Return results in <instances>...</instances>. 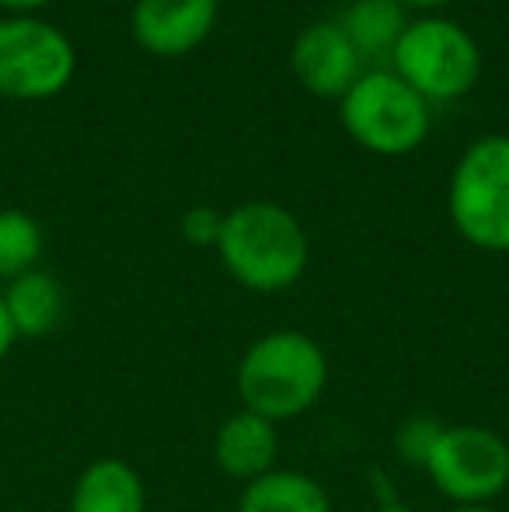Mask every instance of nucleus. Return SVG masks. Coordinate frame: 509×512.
Wrapping results in <instances>:
<instances>
[{"label":"nucleus","instance_id":"f257e3e1","mask_svg":"<svg viewBox=\"0 0 509 512\" xmlns=\"http://www.w3.org/2000/svg\"><path fill=\"white\" fill-rule=\"evenodd\" d=\"M220 262L241 286L279 293L307 269V234L290 209L276 203H245L224 216Z\"/></svg>","mask_w":509,"mask_h":512},{"label":"nucleus","instance_id":"f03ea898","mask_svg":"<svg viewBox=\"0 0 509 512\" xmlns=\"http://www.w3.org/2000/svg\"><path fill=\"white\" fill-rule=\"evenodd\" d=\"M328 380V359L304 331H272L245 352L238 370V391L245 411L279 422L307 411L321 398Z\"/></svg>","mask_w":509,"mask_h":512},{"label":"nucleus","instance_id":"7ed1b4c3","mask_svg":"<svg viewBox=\"0 0 509 512\" xmlns=\"http://www.w3.org/2000/svg\"><path fill=\"white\" fill-rule=\"evenodd\" d=\"M450 220L485 251H509V136H482L450 178Z\"/></svg>","mask_w":509,"mask_h":512},{"label":"nucleus","instance_id":"20e7f679","mask_svg":"<svg viewBox=\"0 0 509 512\" xmlns=\"http://www.w3.org/2000/svg\"><path fill=\"white\" fill-rule=\"evenodd\" d=\"M391 56L401 81L426 102H450L468 95L482 74L478 42L447 18L408 21Z\"/></svg>","mask_w":509,"mask_h":512},{"label":"nucleus","instance_id":"39448f33","mask_svg":"<svg viewBox=\"0 0 509 512\" xmlns=\"http://www.w3.org/2000/svg\"><path fill=\"white\" fill-rule=\"evenodd\" d=\"M342 126L360 147L384 157L415 150L429 136V102L398 74H363L342 95Z\"/></svg>","mask_w":509,"mask_h":512},{"label":"nucleus","instance_id":"423d86ee","mask_svg":"<svg viewBox=\"0 0 509 512\" xmlns=\"http://www.w3.org/2000/svg\"><path fill=\"white\" fill-rule=\"evenodd\" d=\"M77 70L70 39L49 21L14 14L0 21V95L18 102L60 95Z\"/></svg>","mask_w":509,"mask_h":512},{"label":"nucleus","instance_id":"0eeeda50","mask_svg":"<svg viewBox=\"0 0 509 512\" xmlns=\"http://www.w3.org/2000/svg\"><path fill=\"white\" fill-rule=\"evenodd\" d=\"M422 467L447 499L485 506L509 485V446L482 425H454L440 429Z\"/></svg>","mask_w":509,"mask_h":512},{"label":"nucleus","instance_id":"6e6552de","mask_svg":"<svg viewBox=\"0 0 509 512\" xmlns=\"http://www.w3.org/2000/svg\"><path fill=\"white\" fill-rule=\"evenodd\" d=\"M290 67L311 95L342 98L360 77V53L335 21H314L293 42Z\"/></svg>","mask_w":509,"mask_h":512},{"label":"nucleus","instance_id":"1a4fd4ad","mask_svg":"<svg viewBox=\"0 0 509 512\" xmlns=\"http://www.w3.org/2000/svg\"><path fill=\"white\" fill-rule=\"evenodd\" d=\"M217 25V0H136L133 35L154 56H185Z\"/></svg>","mask_w":509,"mask_h":512},{"label":"nucleus","instance_id":"9d476101","mask_svg":"<svg viewBox=\"0 0 509 512\" xmlns=\"http://www.w3.org/2000/svg\"><path fill=\"white\" fill-rule=\"evenodd\" d=\"M279 453V439L269 418L255 411L231 415L217 432V464L227 478L255 481L272 471Z\"/></svg>","mask_w":509,"mask_h":512},{"label":"nucleus","instance_id":"9b49d317","mask_svg":"<svg viewBox=\"0 0 509 512\" xmlns=\"http://www.w3.org/2000/svg\"><path fill=\"white\" fill-rule=\"evenodd\" d=\"M67 512H147V492L126 460L102 457L74 481Z\"/></svg>","mask_w":509,"mask_h":512},{"label":"nucleus","instance_id":"f8f14e48","mask_svg":"<svg viewBox=\"0 0 509 512\" xmlns=\"http://www.w3.org/2000/svg\"><path fill=\"white\" fill-rule=\"evenodd\" d=\"M7 307V317L14 324V335L18 338H42L49 331L60 328L63 310H67V297H63V286L56 283L49 272H25V276L11 279L7 290L0 293Z\"/></svg>","mask_w":509,"mask_h":512},{"label":"nucleus","instance_id":"ddd939ff","mask_svg":"<svg viewBox=\"0 0 509 512\" xmlns=\"http://www.w3.org/2000/svg\"><path fill=\"white\" fill-rule=\"evenodd\" d=\"M238 512H332L325 488L300 471H269L248 481Z\"/></svg>","mask_w":509,"mask_h":512},{"label":"nucleus","instance_id":"4468645a","mask_svg":"<svg viewBox=\"0 0 509 512\" xmlns=\"http://www.w3.org/2000/svg\"><path fill=\"white\" fill-rule=\"evenodd\" d=\"M346 39L356 53H391L398 46L401 32L408 28L405 4L401 0H353L346 18L339 21Z\"/></svg>","mask_w":509,"mask_h":512},{"label":"nucleus","instance_id":"2eb2a0df","mask_svg":"<svg viewBox=\"0 0 509 512\" xmlns=\"http://www.w3.org/2000/svg\"><path fill=\"white\" fill-rule=\"evenodd\" d=\"M42 255V227L25 209H0V279L25 276Z\"/></svg>","mask_w":509,"mask_h":512},{"label":"nucleus","instance_id":"dca6fc26","mask_svg":"<svg viewBox=\"0 0 509 512\" xmlns=\"http://www.w3.org/2000/svg\"><path fill=\"white\" fill-rule=\"evenodd\" d=\"M220 227H224V216H220L217 209H210V206H192L189 213L182 216L185 241L199 244V248H206V244H217L220 241Z\"/></svg>","mask_w":509,"mask_h":512},{"label":"nucleus","instance_id":"f3484780","mask_svg":"<svg viewBox=\"0 0 509 512\" xmlns=\"http://www.w3.org/2000/svg\"><path fill=\"white\" fill-rule=\"evenodd\" d=\"M436 436H440L436 422L415 418V422H408L405 429L398 432V450L405 453L408 460H419V464H426V453H429V446L436 443Z\"/></svg>","mask_w":509,"mask_h":512},{"label":"nucleus","instance_id":"a211bd4d","mask_svg":"<svg viewBox=\"0 0 509 512\" xmlns=\"http://www.w3.org/2000/svg\"><path fill=\"white\" fill-rule=\"evenodd\" d=\"M14 342H18V335H14V324H11V317H7L4 300H0V363H4L7 352L14 349Z\"/></svg>","mask_w":509,"mask_h":512},{"label":"nucleus","instance_id":"6ab92c4d","mask_svg":"<svg viewBox=\"0 0 509 512\" xmlns=\"http://www.w3.org/2000/svg\"><path fill=\"white\" fill-rule=\"evenodd\" d=\"M49 0H0V7H7V11H18V14H28L35 11V7H46Z\"/></svg>","mask_w":509,"mask_h":512},{"label":"nucleus","instance_id":"aec40b11","mask_svg":"<svg viewBox=\"0 0 509 512\" xmlns=\"http://www.w3.org/2000/svg\"><path fill=\"white\" fill-rule=\"evenodd\" d=\"M405 7H440V4H447V0H401Z\"/></svg>","mask_w":509,"mask_h":512},{"label":"nucleus","instance_id":"412c9836","mask_svg":"<svg viewBox=\"0 0 509 512\" xmlns=\"http://www.w3.org/2000/svg\"><path fill=\"white\" fill-rule=\"evenodd\" d=\"M450 512H496V509H485V506H461V509H450Z\"/></svg>","mask_w":509,"mask_h":512}]
</instances>
